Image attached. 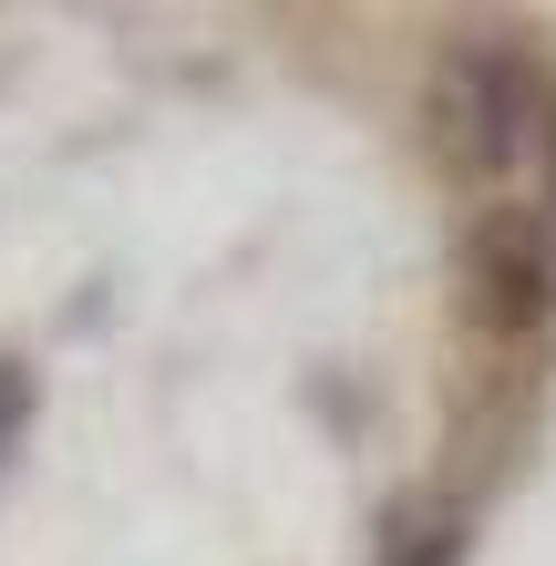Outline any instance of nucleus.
I'll return each mask as SVG.
<instances>
[{"label": "nucleus", "instance_id": "obj_1", "mask_svg": "<svg viewBox=\"0 0 556 566\" xmlns=\"http://www.w3.org/2000/svg\"><path fill=\"white\" fill-rule=\"evenodd\" d=\"M433 135L453 145V165H464L474 186H505V176H526V165L556 155V104H546L526 52L464 42L433 73Z\"/></svg>", "mask_w": 556, "mask_h": 566}, {"label": "nucleus", "instance_id": "obj_2", "mask_svg": "<svg viewBox=\"0 0 556 566\" xmlns=\"http://www.w3.org/2000/svg\"><path fill=\"white\" fill-rule=\"evenodd\" d=\"M474 298H484L495 329H536L556 310V248L526 217H484L474 227Z\"/></svg>", "mask_w": 556, "mask_h": 566}, {"label": "nucleus", "instance_id": "obj_3", "mask_svg": "<svg viewBox=\"0 0 556 566\" xmlns=\"http://www.w3.org/2000/svg\"><path fill=\"white\" fill-rule=\"evenodd\" d=\"M453 556H464V536H453V525H433V536L402 546V566H453Z\"/></svg>", "mask_w": 556, "mask_h": 566}]
</instances>
